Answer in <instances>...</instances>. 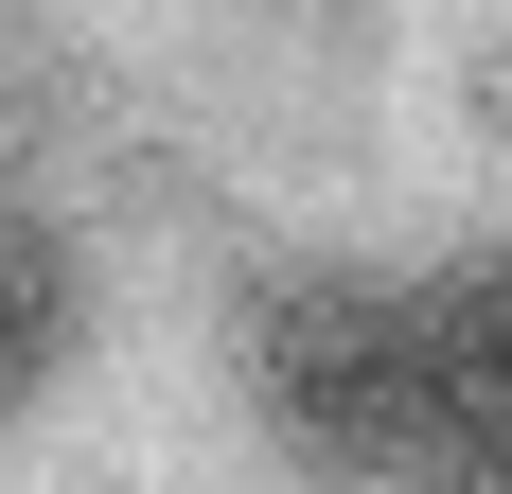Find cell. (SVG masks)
I'll return each instance as SVG.
<instances>
[{
    "mask_svg": "<svg viewBox=\"0 0 512 494\" xmlns=\"http://www.w3.org/2000/svg\"><path fill=\"white\" fill-rule=\"evenodd\" d=\"M442 494H512V477H495V459H442Z\"/></svg>",
    "mask_w": 512,
    "mask_h": 494,
    "instance_id": "cell-3",
    "label": "cell"
},
{
    "mask_svg": "<svg viewBox=\"0 0 512 494\" xmlns=\"http://www.w3.org/2000/svg\"><path fill=\"white\" fill-rule=\"evenodd\" d=\"M71 336H89V283H71V247L36 230V212H0V424L71 371Z\"/></svg>",
    "mask_w": 512,
    "mask_h": 494,
    "instance_id": "cell-2",
    "label": "cell"
},
{
    "mask_svg": "<svg viewBox=\"0 0 512 494\" xmlns=\"http://www.w3.org/2000/svg\"><path fill=\"white\" fill-rule=\"evenodd\" d=\"M248 389L265 424L318 459V477H442V353H424V283H371V265H301L265 283L248 318Z\"/></svg>",
    "mask_w": 512,
    "mask_h": 494,
    "instance_id": "cell-1",
    "label": "cell"
}]
</instances>
